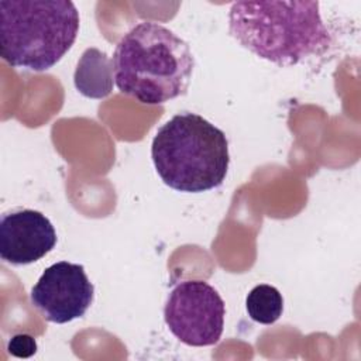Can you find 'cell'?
Instances as JSON below:
<instances>
[{
	"mask_svg": "<svg viewBox=\"0 0 361 361\" xmlns=\"http://www.w3.org/2000/svg\"><path fill=\"white\" fill-rule=\"evenodd\" d=\"M230 35L261 59L292 66L324 54L333 38L319 1H235L228 13Z\"/></svg>",
	"mask_w": 361,
	"mask_h": 361,
	"instance_id": "6da1fadb",
	"label": "cell"
},
{
	"mask_svg": "<svg viewBox=\"0 0 361 361\" xmlns=\"http://www.w3.org/2000/svg\"><path fill=\"white\" fill-rule=\"evenodd\" d=\"M111 62L120 92L144 104L183 96L195 69L189 44L154 21H141L124 34Z\"/></svg>",
	"mask_w": 361,
	"mask_h": 361,
	"instance_id": "7a4b0ae2",
	"label": "cell"
},
{
	"mask_svg": "<svg viewBox=\"0 0 361 361\" xmlns=\"http://www.w3.org/2000/svg\"><path fill=\"white\" fill-rule=\"evenodd\" d=\"M151 158L162 182L186 193L219 188L230 155L226 134L196 113H179L155 134Z\"/></svg>",
	"mask_w": 361,
	"mask_h": 361,
	"instance_id": "3957f363",
	"label": "cell"
},
{
	"mask_svg": "<svg viewBox=\"0 0 361 361\" xmlns=\"http://www.w3.org/2000/svg\"><path fill=\"white\" fill-rule=\"evenodd\" d=\"M79 23L71 0H1V58L14 68L48 71L73 45Z\"/></svg>",
	"mask_w": 361,
	"mask_h": 361,
	"instance_id": "277c9868",
	"label": "cell"
},
{
	"mask_svg": "<svg viewBox=\"0 0 361 361\" xmlns=\"http://www.w3.org/2000/svg\"><path fill=\"white\" fill-rule=\"evenodd\" d=\"M226 306L219 292L204 281H183L168 295L164 319L169 331L183 344H216L224 329Z\"/></svg>",
	"mask_w": 361,
	"mask_h": 361,
	"instance_id": "5b68a950",
	"label": "cell"
},
{
	"mask_svg": "<svg viewBox=\"0 0 361 361\" xmlns=\"http://www.w3.org/2000/svg\"><path fill=\"white\" fill-rule=\"evenodd\" d=\"M94 286L83 265L59 261L48 267L31 289V303L56 324L82 317L90 307Z\"/></svg>",
	"mask_w": 361,
	"mask_h": 361,
	"instance_id": "8992f818",
	"label": "cell"
},
{
	"mask_svg": "<svg viewBox=\"0 0 361 361\" xmlns=\"http://www.w3.org/2000/svg\"><path fill=\"white\" fill-rule=\"evenodd\" d=\"M56 233L49 219L38 210L18 209L0 220V257L11 265H28L54 250Z\"/></svg>",
	"mask_w": 361,
	"mask_h": 361,
	"instance_id": "52a82bcc",
	"label": "cell"
},
{
	"mask_svg": "<svg viewBox=\"0 0 361 361\" xmlns=\"http://www.w3.org/2000/svg\"><path fill=\"white\" fill-rule=\"evenodd\" d=\"M113 75L110 58L97 48H87L78 62L73 80L83 96L102 99L113 90Z\"/></svg>",
	"mask_w": 361,
	"mask_h": 361,
	"instance_id": "ba28073f",
	"label": "cell"
},
{
	"mask_svg": "<svg viewBox=\"0 0 361 361\" xmlns=\"http://www.w3.org/2000/svg\"><path fill=\"white\" fill-rule=\"evenodd\" d=\"M245 307L251 320L261 324H274L282 316L283 298L275 286L261 283L247 295Z\"/></svg>",
	"mask_w": 361,
	"mask_h": 361,
	"instance_id": "9c48e42d",
	"label": "cell"
},
{
	"mask_svg": "<svg viewBox=\"0 0 361 361\" xmlns=\"http://www.w3.org/2000/svg\"><path fill=\"white\" fill-rule=\"evenodd\" d=\"M8 351L11 355L18 358H28L37 351L35 338L30 334H16L8 341Z\"/></svg>",
	"mask_w": 361,
	"mask_h": 361,
	"instance_id": "30bf717a",
	"label": "cell"
}]
</instances>
